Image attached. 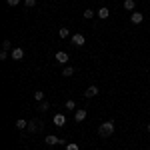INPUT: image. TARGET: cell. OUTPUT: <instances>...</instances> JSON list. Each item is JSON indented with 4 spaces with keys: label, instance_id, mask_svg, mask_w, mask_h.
Here are the masks:
<instances>
[{
    "label": "cell",
    "instance_id": "4",
    "mask_svg": "<svg viewBox=\"0 0 150 150\" xmlns=\"http://www.w3.org/2000/svg\"><path fill=\"white\" fill-rule=\"evenodd\" d=\"M44 142H46L48 146H54V144H62L64 140H60V138L56 136V134H48L46 138H44Z\"/></svg>",
    "mask_w": 150,
    "mask_h": 150
},
{
    "label": "cell",
    "instance_id": "1",
    "mask_svg": "<svg viewBox=\"0 0 150 150\" xmlns=\"http://www.w3.org/2000/svg\"><path fill=\"white\" fill-rule=\"evenodd\" d=\"M98 134H100L102 138L112 136V134H114V120H106V122H102V124L98 126Z\"/></svg>",
    "mask_w": 150,
    "mask_h": 150
},
{
    "label": "cell",
    "instance_id": "10",
    "mask_svg": "<svg viewBox=\"0 0 150 150\" xmlns=\"http://www.w3.org/2000/svg\"><path fill=\"white\" fill-rule=\"evenodd\" d=\"M84 118H86V110H84V108H78V110H74V120H76V122H82Z\"/></svg>",
    "mask_w": 150,
    "mask_h": 150
},
{
    "label": "cell",
    "instance_id": "22",
    "mask_svg": "<svg viewBox=\"0 0 150 150\" xmlns=\"http://www.w3.org/2000/svg\"><path fill=\"white\" fill-rule=\"evenodd\" d=\"M24 6L26 8H32V6H36V0H24Z\"/></svg>",
    "mask_w": 150,
    "mask_h": 150
},
{
    "label": "cell",
    "instance_id": "11",
    "mask_svg": "<svg viewBox=\"0 0 150 150\" xmlns=\"http://www.w3.org/2000/svg\"><path fill=\"white\" fill-rule=\"evenodd\" d=\"M14 126L18 128V130H26V128H28V120H24V118H18Z\"/></svg>",
    "mask_w": 150,
    "mask_h": 150
},
{
    "label": "cell",
    "instance_id": "12",
    "mask_svg": "<svg viewBox=\"0 0 150 150\" xmlns=\"http://www.w3.org/2000/svg\"><path fill=\"white\" fill-rule=\"evenodd\" d=\"M96 14H98V18H102V20H106V18H108V14H110V12H108V8H106V6H102V8H100V10L96 12Z\"/></svg>",
    "mask_w": 150,
    "mask_h": 150
},
{
    "label": "cell",
    "instance_id": "25",
    "mask_svg": "<svg viewBox=\"0 0 150 150\" xmlns=\"http://www.w3.org/2000/svg\"><path fill=\"white\" fill-rule=\"evenodd\" d=\"M146 128H148V130H150V122H148V126H146Z\"/></svg>",
    "mask_w": 150,
    "mask_h": 150
},
{
    "label": "cell",
    "instance_id": "7",
    "mask_svg": "<svg viewBox=\"0 0 150 150\" xmlns=\"http://www.w3.org/2000/svg\"><path fill=\"white\" fill-rule=\"evenodd\" d=\"M10 56H12V60H22V58H24V50H22V48H12Z\"/></svg>",
    "mask_w": 150,
    "mask_h": 150
},
{
    "label": "cell",
    "instance_id": "21",
    "mask_svg": "<svg viewBox=\"0 0 150 150\" xmlns=\"http://www.w3.org/2000/svg\"><path fill=\"white\" fill-rule=\"evenodd\" d=\"M66 150H80V146L76 142H70V144H66Z\"/></svg>",
    "mask_w": 150,
    "mask_h": 150
},
{
    "label": "cell",
    "instance_id": "23",
    "mask_svg": "<svg viewBox=\"0 0 150 150\" xmlns=\"http://www.w3.org/2000/svg\"><path fill=\"white\" fill-rule=\"evenodd\" d=\"M6 4H8V6H18L20 0H6Z\"/></svg>",
    "mask_w": 150,
    "mask_h": 150
},
{
    "label": "cell",
    "instance_id": "9",
    "mask_svg": "<svg viewBox=\"0 0 150 150\" xmlns=\"http://www.w3.org/2000/svg\"><path fill=\"white\" fill-rule=\"evenodd\" d=\"M98 92H100V90H98L96 86H88V88L84 90V96H86V98H94V96H98Z\"/></svg>",
    "mask_w": 150,
    "mask_h": 150
},
{
    "label": "cell",
    "instance_id": "8",
    "mask_svg": "<svg viewBox=\"0 0 150 150\" xmlns=\"http://www.w3.org/2000/svg\"><path fill=\"white\" fill-rule=\"evenodd\" d=\"M142 20H144V14H142V12H132V14H130V22L132 24H140Z\"/></svg>",
    "mask_w": 150,
    "mask_h": 150
},
{
    "label": "cell",
    "instance_id": "2",
    "mask_svg": "<svg viewBox=\"0 0 150 150\" xmlns=\"http://www.w3.org/2000/svg\"><path fill=\"white\" fill-rule=\"evenodd\" d=\"M72 44L74 46H84L86 44V38H84V34H80V32H76V34H72Z\"/></svg>",
    "mask_w": 150,
    "mask_h": 150
},
{
    "label": "cell",
    "instance_id": "3",
    "mask_svg": "<svg viewBox=\"0 0 150 150\" xmlns=\"http://www.w3.org/2000/svg\"><path fill=\"white\" fill-rule=\"evenodd\" d=\"M40 128H42V122H40V120H36V118L28 122V132H30V134H34V132H38Z\"/></svg>",
    "mask_w": 150,
    "mask_h": 150
},
{
    "label": "cell",
    "instance_id": "19",
    "mask_svg": "<svg viewBox=\"0 0 150 150\" xmlns=\"http://www.w3.org/2000/svg\"><path fill=\"white\" fill-rule=\"evenodd\" d=\"M72 74H74V68H72V66H66V68L62 70V76H66V78L72 76Z\"/></svg>",
    "mask_w": 150,
    "mask_h": 150
},
{
    "label": "cell",
    "instance_id": "20",
    "mask_svg": "<svg viewBox=\"0 0 150 150\" xmlns=\"http://www.w3.org/2000/svg\"><path fill=\"white\" fill-rule=\"evenodd\" d=\"M64 108H66V110H76V102H74V100H66Z\"/></svg>",
    "mask_w": 150,
    "mask_h": 150
},
{
    "label": "cell",
    "instance_id": "15",
    "mask_svg": "<svg viewBox=\"0 0 150 150\" xmlns=\"http://www.w3.org/2000/svg\"><path fill=\"white\" fill-rule=\"evenodd\" d=\"M134 6H136L134 0H124V8H126V10H134Z\"/></svg>",
    "mask_w": 150,
    "mask_h": 150
},
{
    "label": "cell",
    "instance_id": "16",
    "mask_svg": "<svg viewBox=\"0 0 150 150\" xmlns=\"http://www.w3.org/2000/svg\"><path fill=\"white\" fill-rule=\"evenodd\" d=\"M82 16H84L86 20H90V18H92V16H94V10H92V8H86V10L82 12Z\"/></svg>",
    "mask_w": 150,
    "mask_h": 150
},
{
    "label": "cell",
    "instance_id": "18",
    "mask_svg": "<svg viewBox=\"0 0 150 150\" xmlns=\"http://www.w3.org/2000/svg\"><path fill=\"white\" fill-rule=\"evenodd\" d=\"M2 50H6V52L12 50V42L8 40V38H6V40H2Z\"/></svg>",
    "mask_w": 150,
    "mask_h": 150
},
{
    "label": "cell",
    "instance_id": "5",
    "mask_svg": "<svg viewBox=\"0 0 150 150\" xmlns=\"http://www.w3.org/2000/svg\"><path fill=\"white\" fill-rule=\"evenodd\" d=\"M54 58H56L58 64H66V62H68V54H66V52H62V50H58L56 54H54Z\"/></svg>",
    "mask_w": 150,
    "mask_h": 150
},
{
    "label": "cell",
    "instance_id": "17",
    "mask_svg": "<svg viewBox=\"0 0 150 150\" xmlns=\"http://www.w3.org/2000/svg\"><path fill=\"white\" fill-rule=\"evenodd\" d=\"M34 98L38 100V102H44V100H46V98H44V92H42V90H36V92H34Z\"/></svg>",
    "mask_w": 150,
    "mask_h": 150
},
{
    "label": "cell",
    "instance_id": "6",
    "mask_svg": "<svg viewBox=\"0 0 150 150\" xmlns=\"http://www.w3.org/2000/svg\"><path fill=\"white\" fill-rule=\"evenodd\" d=\"M52 122H54V126L62 128L64 124H66V116H64V114H56L54 118H52Z\"/></svg>",
    "mask_w": 150,
    "mask_h": 150
},
{
    "label": "cell",
    "instance_id": "13",
    "mask_svg": "<svg viewBox=\"0 0 150 150\" xmlns=\"http://www.w3.org/2000/svg\"><path fill=\"white\" fill-rule=\"evenodd\" d=\"M58 34H60V38H62V40H64V38H72L68 28H60V30H58Z\"/></svg>",
    "mask_w": 150,
    "mask_h": 150
},
{
    "label": "cell",
    "instance_id": "14",
    "mask_svg": "<svg viewBox=\"0 0 150 150\" xmlns=\"http://www.w3.org/2000/svg\"><path fill=\"white\" fill-rule=\"evenodd\" d=\"M48 108H50V102H48V100H44V102L38 104V110H40V112H46Z\"/></svg>",
    "mask_w": 150,
    "mask_h": 150
},
{
    "label": "cell",
    "instance_id": "24",
    "mask_svg": "<svg viewBox=\"0 0 150 150\" xmlns=\"http://www.w3.org/2000/svg\"><path fill=\"white\" fill-rule=\"evenodd\" d=\"M8 58V52L6 50H0V60H6Z\"/></svg>",
    "mask_w": 150,
    "mask_h": 150
}]
</instances>
